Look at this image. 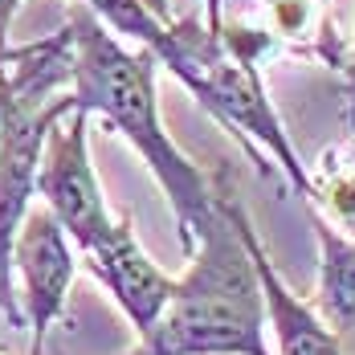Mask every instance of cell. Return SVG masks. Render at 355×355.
I'll return each mask as SVG.
<instances>
[{
	"instance_id": "obj_9",
	"label": "cell",
	"mask_w": 355,
	"mask_h": 355,
	"mask_svg": "<svg viewBox=\"0 0 355 355\" xmlns=\"http://www.w3.org/2000/svg\"><path fill=\"white\" fill-rule=\"evenodd\" d=\"M25 0H0V49H8V29H12V17Z\"/></svg>"
},
{
	"instance_id": "obj_11",
	"label": "cell",
	"mask_w": 355,
	"mask_h": 355,
	"mask_svg": "<svg viewBox=\"0 0 355 355\" xmlns=\"http://www.w3.org/2000/svg\"><path fill=\"white\" fill-rule=\"evenodd\" d=\"M220 25H225V0H205V29L220 33Z\"/></svg>"
},
{
	"instance_id": "obj_14",
	"label": "cell",
	"mask_w": 355,
	"mask_h": 355,
	"mask_svg": "<svg viewBox=\"0 0 355 355\" xmlns=\"http://www.w3.org/2000/svg\"><path fill=\"white\" fill-rule=\"evenodd\" d=\"M315 4H322V8H327V0H315Z\"/></svg>"
},
{
	"instance_id": "obj_7",
	"label": "cell",
	"mask_w": 355,
	"mask_h": 355,
	"mask_svg": "<svg viewBox=\"0 0 355 355\" xmlns=\"http://www.w3.org/2000/svg\"><path fill=\"white\" fill-rule=\"evenodd\" d=\"M306 205V200H302ZM311 229L319 241V286H315V306L335 327H355V237L335 229L319 205H306Z\"/></svg>"
},
{
	"instance_id": "obj_2",
	"label": "cell",
	"mask_w": 355,
	"mask_h": 355,
	"mask_svg": "<svg viewBox=\"0 0 355 355\" xmlns=\"http://www.w3.org/2000/svg\"><path fill=\"white\" fill-rule=\"evenodd\" d=\"M188 257L168 306L127 355H274L266 343L257 274L233 225L225 184L216 188L213 220Z\"/></svg>"
},
{
	"instance_id": "obj_8",
	"label": "cell",
	"mask_w": 355,
	"mask_h": 355,
	"mask_svg": "<svg viewBox=\"0 0 355 355\" xmlns=\"http://www.w3.org/2000/svg\"><path fill=\"white\" fill-rule=\"evenodd\" d=\"M343 73H347V103H343V123H347V131L355 135V45H352V58H343Z\"/></svg>"
},
{
	"instance_id": "obj_13",
	"label": "cell",
	"mask_w": 355,
	"mask_h": 355,
	"mask_svg": "<svg viewBox=\"0 0 355 355\" xmlns=\"http://www.w3.org/2000/svg\"><path fill=\"white\" fill-rule=\"evenodd\" d=\"M143 4H147L155 17H164V21H168V0H143Z\"/></svg>"
},
{
	"instance_id": "obj_1",
	"label": "cell",
	"mask_w": 355,
	"mask_h": 355,
	"mask_svg": "<svg viewBox=\"0 0 355 355\" xmlns=\"http://www.w3.org/2000/svg\"><path fill=\"white\" fill-rule=\"evenodd\" d=\"M66 37H70V82H66L70 107L86 110V114H103L139 151L176 213L180 245H184V253H192L200 229L213 220L216 188L176 147V139L168 135V127L159 119V103H155L159 62L147 49H127L78 0L66 21Z\"/></svg>"
},
{
	"instance_id": "obj_5",
	"label": "cell",
	"mask_w": 355,
	"mask_h": 355,
	"mask_svg": "<svg viewBox=\"0 0 355 355\" xmlns=\"http://www.w3.org/2000/svg\"><path fill=\"white\" fill-rule=\"evenodd\" d=\"M229 213H233V225L241 233V241L249 249V261H253V274H257V290H261V311H266V327L274 331V355H343L339 347V335L331 331V322L322 319L319 311L298 298L290 282L278 274V266L270 261V253L261 245L257 229L249 213L241 209V200L229 192Z\"/></svg>"
},
{
	"instance_id": "obj_10",
	"label": "cell",
	"mask_w": 355,
	"mask_h": 355,
	"mask_svg": "<svg viewBox=\"0 0 355 355\" xmlns=\"http://www.w3.org/2000/svg\"><path fill=\"white\" fill-rule=\"evenodd\" d=\"M25 58H29V45H21V49H0V82H4L8 73L17 70Z\"/></svg>"
},
{
	"instance_id": "obj_3",
	"label": "cell",
	"mask_w": 355,
	"mask_h": 355,
	"mask_svg": "<svg viewBox=\"0 0 355 355\" xmlns=\"http://www.w3.org/2000/svg\"><path fill=\"white\" fill-rule=\"evenodd\" d=\"M86 131H90V114L66 110L41 143L33 180V192L58 216V225L66 229L78 253L103 241L114 225L107 213V200H103V188H98V176H94V164H90V151H86Z\"/></svg>"
},
{
	"instance_id": "obj_6",
	"label": "cell",
	"mask_w": 355,
	"mask_h": 355,
	"mask_svg": "<svg viewBox=\"0 0 355 355\" xmlns=\"http://www.w3.org/2000/svg\"><path fill=\"white\" fill-rule=\"evenodd\" d=\"M82 257H86L90 274L107 286L114 306L135 327V335H143L151 322L159 319V311L168 306V298L176 290V278L147 257V249L139 245V237H135L127 216L114 220L107 237L94 241Z\"/></svg>"
},
{
	"instance_id": "obj_12",
	"label": "cell",
	"mask_w": 355,
	"mask_h": 355,
	"mask_svg": "<svg viewBox=\"0 0 355 355\" xmlns=\"http://www.w3.org/2000/svg\"><path fill=\"white\" fill-rule=\"evenodd\" d=\"M29 49H33V45H29ZM12 73H17V70H12ZM12 73H8V78L0 82V110H4V103H8V94H12Z\"/></svg>"
},
{
	"instance_id": "obj_4",
	"label": "cell",
	"mask_w": 355,
	"mask_h": 355,
	"mask_svg": "<svg viewBox=\"0 0 355 355\" xmlns=\"http://www.w3.org/2000/svg\"><path fill=\"white\" fill-rule=\"evenodd\" d=\"M73 274H78L73 241L45 205H33L12 241V278H21L17 302L29 327V355L45 352V335L66 311Z\"/></svg>"
}]
</instances>
